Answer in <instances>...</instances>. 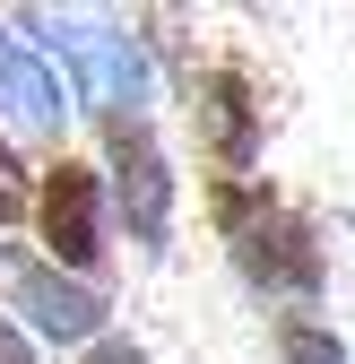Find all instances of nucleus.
Segmentation results:
<instances>
[{"instance_id":"1","label":"nucleus","mask_w":355,"mask_h":364,"mask_svg":"<svg viewBox=\"0 0 355 364\" xmlns=\"http://www.w3.org/2000/svg\"><path fill=\"white\" fill-rule=\"evenodd\" d=\"M217 225H226L234 269H243L251 295L312 304V295L329 287V252H321V235L269 191V182H226V191H217Z\"/></svg>"},{"instance_id":"2","label":"nucleus","mask_w":355,"mask_h":364,"mask_svg":"<svg viewBox=\"0 0 355 364\" xmlns=\"http://www.w3.org/2000/svg\"><path fill=\"white\" fill-rule=\"evenodd\" d=\"M26 26H43V43L70 61L61 96H78L104 122H139V105H148V53L121 26H104V18H26Z\"/></svg>"},{"instance_id":"3","label":"nucleus","mask_w":355,"mask_h":364,"mask_svg":"<svg viewBox=\"0 0 355 364\" xmlns=\"http://www.w3.org/2000/svg\"><path fill=\"white\" fill-rule=\"evenodd\" d=\"M104 173H113V208L139 252H165L173 235V165L156 148L148 122H104Z\"/></svg>"},{"instance_id":"4","label":"nucleus","mask_w":355,"mask_h":364,"mask_svg":"<svg viewBox=\"0 0 355 364\" xmlns=\"http://www.w3.org/2000/svg\"><path fill=\"white\" fill-rule=\"evenodd\" d=\"M26 208L43 225V243H53V269H61V278H87V269L104 260V182H96V165L61 156L53 173L35 182Z\"/></svg>"},{"instance_id":"5","label":"nucleus","mask_w":355,"mask_h":364,"mask_svg":"<svg viewBox=\"0 0 355 364\" xmlns=\"http://www.w3.org/2000/svg\"><path fill=\"white\" fill-rule=\"evenodd\" d=\"M191 130H200V148L226 165V173H251L260 156V96H251V70L234 61H217L191 78Z\"/></svg>"},{"instance_id":"6","label":"nucleus","mask_w":355,"mask_h":364,"mask_svg":"<svg viewBox=\"0 0 355 364\" xmlns=\"http://www.w3.org/2000/svg\"><path fill=\"white\" fill-rule=\"evenodd\" d=\"M9 304L26 312L43 338H61V347H96L104 338V295H96V278H61L53 260H9Z\"/></svg>"},{"instance_id":"7","label":"nucleus","mask_w":355,"mask_h":364,"mask_svg":"<svg viewBox=\"0 0 355 364\" xmlns=\"http://www.w3.org/2000/svg\"><path fill=\"white\" fill-rule=\"evenodd\" d=\"M0 113H9L18 130H35V139H61L70 130V96L43 53H26L18 35H0Z\"/></svg>"},{"instance_id":"8","label":"nucleus","mask_w":355,"mask_h":364,"mask_svg":"<svg viewBox=\"0 0 355 364\" xmlns=\"http://www.w3.org/2000/svg\"><path fill=\"white\" fill-rule=\"evenodd\" d=\"M278 355L286 364H346L338 330H321V321H278Z\"/></svg>"},{"instance_id":"9","label":"nucleus","mask_w":355,"mask_h":364,"mask_svg":"<svg viewBox=\"0 0 355 364\" xmlns=\"http://www.w3.org/2000/svg\"><path fill=\"white\" fill-rule=\"evenodd\" d=\"M26 200H35V182H26V165H18V148L0 139V225H18V217H26Z\"/></svg>"},{"instance_id":"10","label":"nucleus","mask_w":355,"mask_h":364,"mask_svg":"<svg viewBox=\"0 0 355 364\" xmlns=\"http://www.w3.org/2000/svg\"><path fill=\"white\" fill-rule=\"evenodd\" d=\"M87 364H148V347H130V338H96V355Z\"/></svg>"},{"instance_id":"11","label":"nucleus","mask_w":355,"mask_h":364,"mask_svg":"<svg viewBox=\"0 0 355 364\" xmlns=\"http://www.w3.org/2000/svg\"><path fill=\"white\" fill-rule=\"evenodd\" d=\"M0 364H35V347H26V338H18L9 321H0Z\"/></svg>"}]
</instances>
